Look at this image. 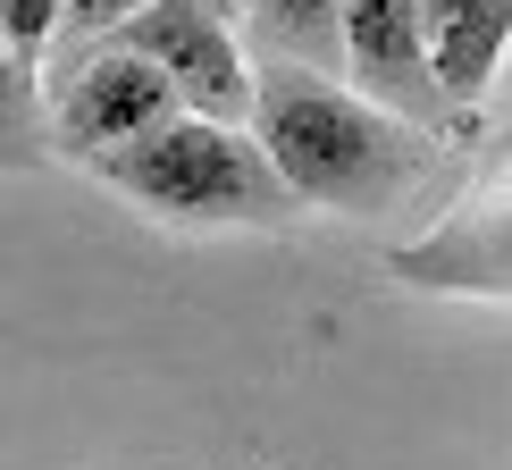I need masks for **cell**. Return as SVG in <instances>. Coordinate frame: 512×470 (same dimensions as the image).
I'll use <instances>...</instances> for the list:
<instances>
[{
  "label": "cell",
  "instance_id": "obj_7",
  "mask_svg": "<svg viewBox=\"0 0 512 470\" xmlns=\"http://www.w3.org/2000/svg\"><path fill=\"white\" fill-rule=\"evenodd\" d=\"M420 26H429L445 93L462 110H479L487 84L504 76V51H512V0H420Z\"/></svg>",
  "mask_w": 512,
  "mask_h": 470
},
{
  "label": "cell",
  "instance_id": "obj_3",
  "mask_svg": "<svg viewBox=\"0 0 512 470\" xmlns=\"http://www.w3.org/2000/svg\"><path fill=\"white\" fill-rule=\"evenodd\" d=\"M177 84H168L160 59H143L135 42H84V51H59L51 68V152L59 160H101L118 143L152 135L160 118H177Z\"/></svg>",
  "mask_w": 512,
  "mask_h": 470
},
{
  "label": "cell",
  "instance_id": "obj_5",
  "mask_svg": "<svg viewBox=\"0 0 512 470\" xmlns=\"http://www.w3.org/2000/svg\"><path fill=\"white\" fill-rule=\"evenodd\" d=\"M118 42H135L143 59H160L185 110H210V118L252 126L261 59H252L244 26H236V17H219L210 0H152L143 17H126V26H118Z\"/></svg>",
  "mask_w": 512,
  "mask_h": 470
},
{
  "label": "cell",
  "instance_id": "obj_2",
  "mask_svg": "<svg viewBox=\"0 0 512 470\" xmlns=\"http://www.w3.org/2000/svg\"><path fill=\"white\" fill-rule=\"evenodd\" d=\"M84 168L160 227H286L303 210L286 168L269 160V143L210 110H177L152 135L118 143V152H101Z\"/></svg>",
  "mask_w": 512,
  "mask_h": 470
},
{
  "label": "cell",
  "instance_id": "obj_11",
  "mask_svg": "<svg viewBox=\"0 0 512 470\" xmlns=\"http://www.w3.org/2000/svg\"><path fill=\"white\" fill-rule=\"evenodd\" d=\"M210 9H219V17H236V26H244V9H252V0H210Z\"/></svg>",
  "mask_w": 512,
  "mask_h": 470
},
{
  "label": "cell",
  "instance_id": "obj_6",
  "mask_svg": "<svg viewBox=\"0 0 512 470\" xmlns=\"http://www.w3.org/2000/svg\"><path fill=\"white\" fill-rule=\"evenodd\" d=\"M345 76L370 101H387L395 118L429 126V135L471 126V110H462V101L445 93V76H437L420 0H345Z\"/></svg>",
  "mask_w": 512,
  "mask_h": 470
},
{
  "label": "cell",
  "instance_id": "obj_10",
  "mask_svg": "<svg viewBox=\"0 0 512 470\" xmlns=\"http://www.w3.org/2000/svg\"><path fill=\"white\" fill-rule=\"evenodd\" d=\"M152 0H68V26H59V51H84V42H110L126 17H143Z\"/></svg>",
  "mask_w": 512,
  "mask_h": 470
},
{
  "label": "cell",
  "instance_id": "obj_1",
  "mask_svg": "<svg viewBox=\"0 0 512 470\" xmlns=\"http://www.w3.org/2000/svg\"><path fill=\"white\" fill-rule=\"evenodd\" d=\"M252 135L286 168L303 210H336V219H387L403 194H429L445 152L429 126L395 118L336 68H294V59H261V101H252Z\"/></svg>",
  "mask_w": 512,
  "mask_h": 470
},
{
  "label": "cell",
  "instance_id": "obj_8",
  "mask_svg": "<svg viewBox=\"0 0 512 470\" xmlns=\"http://www.w3.org/2000/svg\"><path fill=\"white\" fill-rule=\"evenodd\" d=\"M244 42L252 59H294V68L345 76V0H252Z\"/></svg>",
  "mask_w": 512,
  "mask_h": 470
},
{
  "label": "cell",
  "instance_id": "obj_9",
  "mask_svg": "<svg viewBox=\"0 0 512 470\" xmlns=\"http://www.w3.org/2000/svg\"><path fill=\"white\" fill-rule=\"evenodd\" d=\"M0 26H9V68H42V51H59L68 0H0Z\"/></svg>",
  "mask_w": 512,
  "mask_h": 470
},
{
  "label": "cell",
  "instance_id": "obj_4",
  "mask_svg": "<svg viewBox=\"0 0 512 470\" xmlns=\"http://www.w3.org/2000/svg\"><path fill=\"white\" fill-rule=\"evenodd\" d=\"M387 277L412 294H462V303H512V152L412 244L387 252Z\"/></svg>",
  "mask_w": 512,
  "mask_h": 470
}]
</instances>
